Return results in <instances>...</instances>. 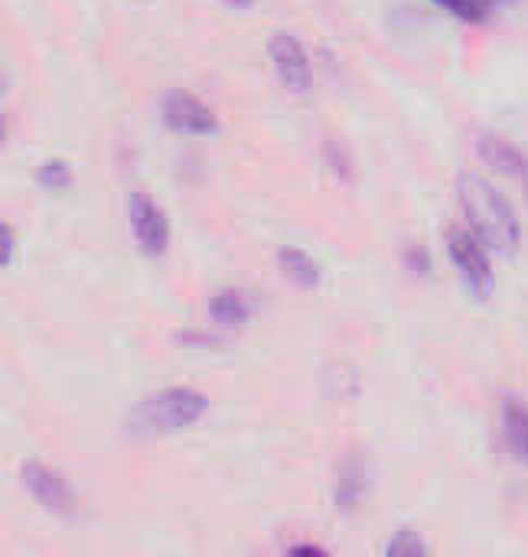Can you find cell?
I'll list each match as a JSON object with an SVG mask.
<instances>
[{"label":"cell","instance_id":"cell-6","mask_svg":"<svg viewBox=\"0 0 528 557\" xmlns=\"http://www.w3.org/2000/svg\"><path fill=\"white\" fill-rule=\"evenodd\" d=\"M127 222H131V235H134L137 248L147 258L167 255V248H170V222H167V212L157 206L154 196L131 193L127 196Z\"/></svg>","mask_w":528,"mask_h":557},{"label":"cell","instance_id":"cell-17","mask_svg":"<svg viewBox=\"0 0 528 557\" xmlns=\"http://www.w3.org/2000/svg\"><path fill=\"white\" fill-rule=\"evenodd\" d=\"M405 268L415 271L418 277H428L431 274V255L421 245H412V248H405Z\"/></svg>","mask_w":528,"mask_h":557},{"label":"cell","instance_id":"cell-12","mask_svg":"<svg viewBox=\"0 0 528 557\" xmlns=\"http://www.w3.org/2000/svg\"><path fill=\"white\" fill-rule=\"evenodd\" d=\"M278 268H281V274H284L294 287H300V290H317V287H320V268H317V261H314L307 251H300V248L284 245V248L278 251Z\"/></svg>","mask_w":528,"mask_h":557},{"label":"cell","instance_id":"cell-14","mask_svg":"<svg viewBox=\"0 0 528 557\" xmlns=\"http://www.w3.org/2000/svg\"><path fill=\"white\" fill-rule=\"evenodd\" d=\"M36 183L46 189V193H65L72 186V166L65 160H46L39 163L36 170Z\"/></svg>","mask_w":528,"mask_h":557},{"label":"cell","instance_id":"cell-8","mask_svg":"<svg viewBox=\"0 0 528 557\" xmlns=\"http://www.w3.org/2000/svg\"><path fill=\"white\" fill-rule=\"evenodd\" d=\"M369 496V467L359 454H349L340 467V480H336V490H333V503H336V512L343 516H353L363 509Z\"/></svg>","mask_w":528,"mask_h":557},{"label":"cell","instance_id":"cell-16","mask_svg":"<svg viewBox=\"0 0 528 557\" xmlns=\"http://www.w3.org/2000/svg\"><path fill=\"white\" fill-rule=\"evenodd\" d=\"M327 163H330V170L340 176V180H349L353 176V160L346 157V150L340 147V144H327Z\"/></svg>","mask_w":528,"mask_h":557},{"label":"cell","instance_id":"cell-11","mask_svg":"<svg viewBox=\"0 0 528 557\" xmlns=\"http://www.w3.org/2000/svg\"><path fill=\"white\" fill-rule=\"evenodd\" d=\"M503 437L513 450V457L528 467V405L523 398L503 401Z\"/></svg>","mask_w":528,"mask_h":557},{"label":"cell","instance_id":"cell-3","mask_svg":"<svg viewBox=\"0 0 528 557\" xmlns=\"http://www.w3.org/2000/svg\"><path fill=\"white\" fill-rule=\"evenodd\" d=\"M447 258L457 268L464 287L477 297V300H490L493 287H496V274H493V251L490 245L467 225H454L447 232Z\"/></svg>","mask_w":528,"mask_h":557},{"label":"cell","instance_id":"cell-5","mask_svg":"<svg viewBox=\"0 0 528 557\" xmlns=\"http://www.w3.org/2000/svg\"><path fill=\"white\" fill-rule=\"evenodd\" d=\"M160 117L170 131H176L183 137H212L219 131L216 111L202 98L180 91V88H173L160 98Z\"/></svg>","mask_w":528,"mask_h":557},{"label":"cell","instance_id":"cell-22","mask_svg":"<svg viewBox=\"0 0 528 557\" xmlns=\"http://www.w3.org/2000/svg\"><path fill=\"white\" fill-rule=\"evenodd\" d=\"M490 3H496V7H503V3H509V7H513V3H519V0H490Z\"/></svg>","mask_w":528,"mask_h":557},{"label":"cell","instance_id":"cell-21","mask_svg":"<svg viewBox=\"0 0 528 557\" xmlns=\"http://www.w3.org/2000/svg\"><path fill=\"white\" fill-rule=\"evenodd\" d=\"M225 7H232V10H251L255 7V0H222Z\"/></svg>","mask_w":528,"mask_h":557},{"label":"cell","instance_id":"cell-1","mask_svg":"<svg viewBox=\"0 0 528 557\" xmlns=\"http://www.w3.org/2000/svg\"><path fill=\"white\" fill-rule=\"evenodd\" d=\"M457 202L467 219V228H474L490 251L496 255H516L523 245V222L513 209V202L493 186L483 173H461L457 180Z\"/></svg>","mask_w":528,"mask_h":557},{"label":"cell","instance_id":"cell-10","mask_svg":"<svg viewBox=\"0 0 528 557\" xmlns=\"http://www.w3.org/2000/svg\"><path fill=\"white\" fill-rule=\"evenodd\" d=\"M477 157H480L490 170H496V173H503V176L528 180L526 153H523L516 144L496 137V134H480V137H477Z\"/></svg>","mask_w":528,"mask_h":557},{"label":"cell","instance_id":"cell-7","mask_svg":"<svg viewBox=\"0 0 528 557\" xmlns=\"http://www.w3.org/2000/svg\"><path fill=\"white\" fill-rule=\"evenodd\" d=\"M20 483L23 490L33 496V503H39L46 512L65 519V516H75V493L72 486L65 483L62 473H56L52 467L39 463V460H26L20 467Z\"/></svg>","mask_w":528,"mask_h":557},{"label":"cell","instance_id":"cell-2","mask_svg":"<svg viewBox=\"0 0 528 557\" xmlns=\"http://www.w3.org/2000/svg\"><path fill=\"white\" fill-rule=\"evenodd\" d=\"M209 411V398L189 385H170L160 392L144 395L124 418V431L137 441L173 437L196 428Z\"/></svg>","mask_w":528,"mask_h":557},{"label":"cell","instance_id":"cell-9","mask_svg":"<svg viewBox=\"0 0 528 557\" xmlns=\"http://www.w3.org/2000/svg\"><path fill=\"white\" fill-rule=\"evenodd\" d=\"M206 313H209V323L222 330H242L255 317V300L242 287H222L209 297Z\"/></svg>","mask_w":528,"mask_h":557},{"label":"cell","instance_id":"cell-19","mask_svg":"<svg viewBox=\"0 0 528 557\" xmlns=\"http://www.w3.org/2000/svg\"><path fill=\"white\" fill-rule=\"evenodd\" d=\"M183 346H216V339L212 336H206V333H196V330H186V333H180L176 336Z\"/></svg>","mask_w":528,"mask_h":557},{"label":"cell","instance_id":"cell-18","mask_svg":"<svg viewBox=\"0 0 528 557\" xmlns=\"http://www.w3.org/2000/svg\"><path fill=\"white\" fill-rule=\"evenodd\" d=\"M0 232H3V268H10L13 264V248H16V238H13V228L3 222L0 225Z\"/></svg>","mask_w":528,"mask_h":557},{"label":"cell","instance_id":"cell-23","mask_svg":"<svg viewBox=\"0 0 528 557\" xmlns=\"http://www.w3.org/2000/svg\"><path fill=\"white\" fill-rule=\"evenodd\" d=\"M526 183H528V180H526Z\"/></svg>","mask_w":528,"mask_h":557},{"label":"cell","instance_id":"cell-20","mask_svg":"<svg viewBox=\"0 0 528 557\" xmlns=\"http://www.w3.org/2000/svg\"><path fill=\"white\" fill-rule=\"evenodd\" d=\"M287 555H291V557H297V555L323 557V555H327V552H323L320 545H291V548H287Z\"/></svg>","mask_w":528,"mask_h":557},{"label":"cell","instance_id":"cell-13","mask_svg":"<svg viewBox=\"0 0 528 557\" xmlns=\"http://www.w3.org/2000/svg\"><path fill=\"white\" fill-rule=\"evenodd\" d=\"M431 3H438L447 16H454L461 23H470V26L487 23L493 16V10H496V3H490V0H431Z\"/></svg>","mask_w":528,"mask_h":557},{"label":"cell","instance_id":"cell-4","mask_svg":"<svg viewBox=\"0 0 528 557\" xmlns=\"http://www.w3.org/2000/svg\"><path fill=\"white\" fill-rule=\"evenodd\" d=\"M268 59L274 65V75L281 78V85L291 95H310L314 91V62L307 46L287 33V29H274L268 36Z\"/></svg>","mask_w":528,"mask_h":557},{"label":"cell","instance_id":"cell-15","mask_svg":"<svg viewBox=\"0 0 528 557\" xmlns=\"http://www.w3.org/2000/svg\"><path fill=\"white\" fill-rule=\"evenodd\" d=\"M389 557H425L428 555V542L421 539V532L415 529H398L392 535V542L385 545Z\"/></svg>","mask_w":528,"mask_h":557}]
</instances>
